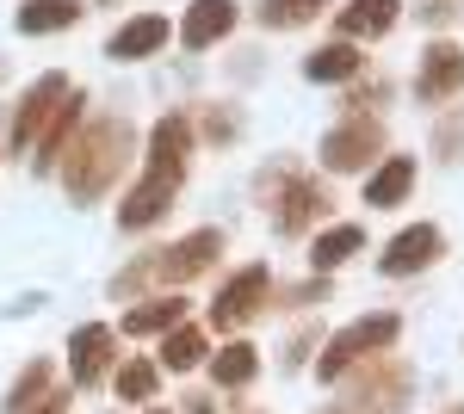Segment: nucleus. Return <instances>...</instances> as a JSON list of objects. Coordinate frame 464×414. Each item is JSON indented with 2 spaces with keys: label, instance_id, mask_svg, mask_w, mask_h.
Wrapping results in <instances>:
<instances>
[{
  "label": "nucleus",
  "instance_id": "obj_1",
  "mask_svg": "<svg viewBox=\"0 0 464 414\" xmlns=\"http://www.w3.org/2000/svg\"><path fill=\"white\" fill-rule=\"evenodd\" d=\"M124 155H130V130H124L118 118H111V124L100 118V124L63 155V186H69L81 205H93V198L111 186V173L124 168Z\"/></svg>",
  "mask_w": 464,
  "mask_h": 414
},
{
  "label": "nucleus",
  "instance_id": "obj_2",
  "mask_svg": "<svg viewBox=\"0 0 464 414\" xmlns=\"http://www.w3.org/2000/svg\"><path fill=\"white\" fill-rule=\"evenodd\" d=\"M217 254H223V236H217V229H198V236L174 242L168 254H149V260H137V273H124L111 291H118V297H130V284H137V278H168V284H179V278L205 273Z\"/></svg>",
  "mask_w": 464,
  "mask_h": 414
},
{
  "label": "nucleus",
  "instance_id": "obj_3",
  "mask_svg": "<svg viewBox=\"0 0 464 414\" xmlns=\"http://www.w3.org/2000/svg\"><path fill=\"white\" fill-rule=\"evenodd\" d=\"M396 341V315H372V322H353V328H341L334 341L322 346V365H316V378L322 383H341L347 371H353L365 352H378V346H391Z\"/></svg>",
  "mask_w": 464,
  "mask_h": 414
},
{
  "label": "nucleus",
  "instance_id": "obj_4",
  "mask_svg": "<svg viewBox=\"0 0 464 414\" xmlns=\"http://www.w3.org/2000/svg\"><path fill=\"white\" fill-rule=\"evenodd\" d=\"M378 155H384V124L378 118H347L341 130L322 137V168H334V173H359Z\"/></svg>",
  "mask_w": 464,
  "mask_h": 414
},
{
  "label": "nucleus",
  "instance_id": "obj_5",
  "mask_svg": "<svg viewBox=\"0 0 464 414\" xmlns=\"http://www.w3.org/2000/svg\"><path fill=\"white\" fill-rule=\"evenodd\" d=\"M260 297H266V266H242L211 297V328H242L248 315H260Z\"/></svg>",
  "mask_w": 464,
  "mask_h": 414
},
{
  "label": "nucleus",
  "instance_id": "obj_6",
  "mask_svg": "<svg viewBox=\"0 0 464 414\" xmlns=\"http://www.w3.org/2000/svg\"><path fill=\"white\" fill-rule=\"evenodd\" d=\"M63 100H69V81H63V74H44L32 93L19 100V111H13V149H32V142L44 137V124L56 118Z\"/></svg>",
  "mask_w": 464,
  "mask_h": 414
},
{
  "label": "nucleus",
  "instance_id": "obj_7",
  "mask_svg": "<svg viewBox=\"0 0 464 414\" xmlns=\"http://www.w3.org/2000/svg\"><path fill=\"white\" fill-rule=\"evenodd\" d=\"M236 32V0H192L186 19H179V43L186 50H211Z\"/></svg>",
  "mask_w": 464,
  "mask_h": 414
},
{
  "label": "nucleus",
  "instance_id": "obj_8",
  "mask_svg": "<svg viewBox=\"0 0 464 414\" xmlns=\"http://www.w3.org/2000/svg\"><path fill=\"white\" fill-rule=\"evenodd\" d=\"M459 87H464V50L459 43H428L421 74H415V93L421 100H452Z\"/></svg>",
  "mask_w": 464,
  "mask_h": 414
},
{
  "label": "nucleus",
  "instance_id": "obj_9",
  "mask_svg": "<svg viewBox=\"0 0 464 414\" xmlns=\"http://www.w3.org/2000/svg\"><path fill=\"white\" fill-rule=\"evenodd\" d=\"M433 260H440V229L433 223H415V229H402L384 247V273L391 278H409V273H421V266H433Z\"/></svg>",
  "mask_w": 464,
  "mask_h": 414
},
{
  "label": "nucleus",
  "instance_id": "obj_10",
  "mask_svg": "<svg viewBox=\"0 0 464 414\" xmlns=\"http://www.w3.org/2000/svg\"><path fill=\"white\" fill-rule=\"evenodd\" d=\"M174 192H179V179H168V173H143V186L118 205V223H124V229H149L161 210L174 205Z\"/></svg>",
  "mask_w": 464,
  "mask_h": 414
},
{
  "label": "nucleus",
  "instance_id": "obj_11",
  "mask_svg": "<svg viewBox=\"0 0 464 414\" xmlns=\"http://www.w3.org/2000/svg\"><path fill=\"white\" fill-rule=\"evenodd\" d=\"M69 365H74V383H100L111 365V328L106 322H93V328H81L69 341Z\"/></svg>",
  "mask_w": 464,
  "mask_h": 414
},
{
  "label": "nucleus",
  "instance_id": "obj_12",
  "mask_svg": "<svg viewBox=\"0 0 464 414\" xmlns=\"http://www.w3.org/2000/svg\"><path fill=\"white\" fill-rule=\"evenodd\" d=\"M396 19H402V0H347L334 25H341L347 43H353V37H384Z\"/></svg>",
  "mask_w": 464,
  "mask_h": 414
},
{
  "label": "nucleus",
  "instance_id": "obj_13",
  "mask_svg": "<svg viewBox=\"0 0 464 414\" xmlns=\"http://www.w3.org/2000/svg\"><path fill=\"white\" fill-rule=\"evenodd\" d=\"M161 43H168V19L161 13H143V19H130V25L111 32V56L118 63H137V56H155Z\"/></svg>",
  "mask_w": 464,
  "mask_h": 414
},
{
  "label": "nucleus",
  "instance_id": "obj_14",
  "mask_svg": "<svg viewBox=\"0 0 464 414\" xmlns=\"http://www.w3.org/2000/svg\"><path fill=\"white\" fill-rule=\"evenodd\" d=\"M415 192V161L409 155H396V161H384V168L365 179V205H378V210H391V205H402Z\"/></svg>",
  "mask_w": 464,
  "mask_h": 414
},
{
  "label": "nucleus",
  "instance_id": "obj_15",
  "mask_svg": "<svg viewBox=\"0 0 464 414\" xmlns=\"http://www.w3.org/2000/svg\"><path fill=\"white\" fill-rule=\"evenodd\" d=\"M322 210H328V192H322V186H310V179H291L285 205H279V229H285V236H304Z\"/></svg>",
  "mask_w": 464,
  "mask_h": 414
},
{
  "label": "nucleus",
  "instance_id": "obj_16",
  "mask_svg": "<svg viewBox=\"0 0 464 414\" xmlns=\"http://www.w3.org/2000/svg\"><path fill=\"white\" fill-rule=\"evenodd\" d=\"M74 19H81V0H25V6H19V32L25 37L69 32Z\"/></svg>",
  "mask_w": 464,
  "mask_h": 414
},
{
  "label": "nucleus",
  "instance_id": "obj_17",
  "mask_svg": "<svg viewBox=\"0 0 464 414\" xmlns=\"http://www.w3.org/2000/svg\"><path fill=\"white\" fill-rule=\"evenodd\" d=\"M359 69H365L359 43H328V50H316V56L304 63V74H310L316 87H334V81H353Z\"/></svg>",
  "mask_w": 464,
  "mask_h": 414
},
{
  "label": "nucleus",
  "instance_id": "obj_18",
  "mask_svg": "<svg viewBox=\"0 0 464 414\" xmlns=\"http://www.w3.org/2000/svg\"><path fill=\"white\" fill-rule=\"evenodd\" d=\"M81 93H74L69 87V100L56 105V118H50V124H44V142H37V161H44V168H56V161H63V142L74 137V118H81Z\"/></svg>",
  "mask_w": 464,
  "mask_h": 414
},
{
  "label": "nucleus",
  "instance_id": "obj_19",
  "mask_svg": "<svg viewBox=\"0 0 464 414\" xmlns=\"http://www.w3.org/2000/svg\"><path fill=\"white\" fill-rule=\"evenodd\" d=\"M179 315H186V297H149L124 315V334H161V328H179Z\"/></svg>",
  "mask_w": 464,
  "mask_h": 414
},
{
  "label": "nucleus",
  "instance_id": "obj_20",
  "mask_svg": "<svg viewBox=\"0 0 464 414\" xmlns=\"http://www.w3.org/2000/svg\"><path fill=\"white\" fill-rule=\"evenodd\" d=\"M359 247H365V229H359V223H341V229L316 236V247H310V266H341V260H353Z\"/></svg>",
  "mask_w": 464,
  "mask_h": 414
},
{
  "label": "nucleus",
  "instance_id": "obj_21",
  "mask_svg": "<svg viewBox=\"0 0 464 414\" xmlns=\"http://www.w3.org/2000/svg\"><path fill=\"white\" fill-rule=\"evenodd\" d=\"M254 365H260V359H254V346L236 341V346H223V352L211 359V378L223 383V390H242V383L254 378Z\"/></svg>",
  "mask_w": 464,
  "mask_h": 414
},
{
  "label": "nucleus",
  "instance_id": "obj_22",
  "mask_svg": "<svg viewBox=\"0 0 464 414\" xmlns=\"http://www.w3.org/2000/svg\"><path fill=\"white\" fill-rule=\"evenodd\" d=\"M198 359H205V334L179 322L174 334H168V346H161V365H168V371H192Z\"/></svg>",
  "mask_w": 464,
  "mask_h": 414
},
{
  "label": "nucleus",
  "instance_id": "obj_23",
  "mask_svg": "<svg viewBox=\"0 0 464 414\" xmlns=\"http://www.w3.org/2000/svg\"><path fill=\"white\" fill-rule=\"evenodd\" d=\"M328 0H260V19L273 25V32H291V25H310Z\"/></svg>",
  "mask_w": 464,
  "mask_h": 414
},
{
  "label": "nucleus",
  "instance_id": "obj_24",
  "mask_svg": "<svg viewBox=\"0 0 464 414\" xmlns=\"http://www.w3.org/2000/svg\"><path fill=\"white\" fill-rule=\"evenodd\" d=\"M155 383H161V365L130 359V365L118 371V396H124V402H143V396H155Z\"/></svg>",
  "mask_w": 464,
  "mask_h": 414
},
{
  "label": "nucleus",
  "instance_id": "obj_25",
  "mask_svg": "<svg viewBox=\"0 0 464 414\" xmlns=\"http://www.w3.org/2000/svg\"><path fill=\"white\" fill-rule=\"evenodd\" d=\"M44 390H50V365H44V359H37L32 371H25V378L13 383V390H6V414H25L37 402V396H44Z\"/></svg>",
  "mask_w": 464,
  "mask_h": 414
},
{
  "label": "nucleus",
  "instance_id": "obj_26",
  "mask_svg": "<svg viewBox=\"0 0 464 414\" xmlns=\"http://www.w3.org/2000/svg\"><path fill=\"white\" fill-rule=\"evenodd\" d=\"M459 149H464V111H446V118H440V130H433V155H440V161H452Z\"/></svg>",
  "mask_w": 464,
  "mask_h": 414
},
{
  "label": "nucleus",
  "instance_id": "obj_27",
  "mask_svg": "<svg viewBox=\"0 0 464 414\" xmlns=\"http://www.w3.org/2000/svg\"><path fill=\"white\" fill-rule=\"evenodd\" d=\"M32 414H69V390H50V396H44Z\"/></svg>",
  "mask_w": 464,
  "mask_h": 414
},
{
  "label": "nucleus",
  "instance_id": "obj_28",
  "mask_svg": "<svg viewBox=\"0 0 464 414\" xmlns=\"http://www.w3.org/2000/svg\"><path fill=\"white\" fill-rule=\"evenodd\" d=\"M186 414H217V409H211V396H192V402H186Z\"/></svg>",
  "mask_w": 464,
  "mask_h": 414
},
{
  "label": "nucleus",
  "instance_id": "obj_29",
  "mask_svg": "<svg viewBox=\"0 0 464 414\" xmlns=\"http://www.w3.org/2000/svg\"><path fill=\"white\" fill-rule=\"evenodd\" d=\"M155 414H168V409H155Z\"/></svg>",
  "mask_w": 464,
  "mask_h": 414
},
{
  "label": "nucleus",
  "instance_id": "obj_30",
  "mask_svg": "<svg viewBox=\"0 0 464 414\" xmlns=\"http://www.w3.org/2000/svg\"><path fill=\"white\" fill-rule=\"evenodd\" d=\"M452 414H464V409H452Z\"/></svg>",
  "mask_w": 464,
  "mask_h": 414
}]
</instances>
